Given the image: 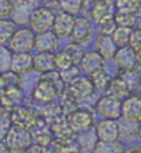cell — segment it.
Wrapping results in <instances>:
<instances>
[{
	"label": "cell",
	"mask_w": 141,
	"mask_h": 153,
	"mask_svg": "<svg viewBox=\"0 0 141 153\" xmlns=\"http://www.w3.org/2000/svg\"><path fill=\"white\" fill-rule=\"evenodd\" d=\"M65 88L66 84L64 82L58 70L43 72L38 84L34 87L33 92H31V99L35 101L37 104L48 105L54 102L58 97H61V94L65 91Z\"/></svg>",
	"instance_id": "6da1fadb"
},
{
	"label": "cell",
	"mask_w": 141,
	"mask_h": 153,
	"mask_svg": "<svg viewBox=\"0 0 141 153\" xmlns=\"http://www.w3.org/2000/svg\"><path fill=\"white\" fill-rule=\"evenodd\" d=\"M6 143L10 152H27V149L34 143L33 132L21 126L11 125L9 135L6 137Z\"/></svg>",
	"instance_id": "7a4b0ae2"
},
{
	"label": "cell",
	"mask_w": 141,
	"mask_h": 153,
	"mask_svg": "<svg viewBox=\"0 0 141 153\" xmlns=\"http://www.w3.org/2000/svg\"><path fill=\"white\" fill-rule=\"evenodd\" d=\"M68 123L69 126L73 129L75 133L82 131H86L89 128H93L95 126V119H96V114L93 108L90 106H79L75 111H72L68 116Z\"/></svg>",
	"instance_id": "3957f363"
},
{
	"label": "cell",
	"mask_w": 141,
	"mask_h": 153,
	"mask_svg": "<svg viewBox=\"0 0 141 153\" xmlns=\"http://www.w3.org/2000/svg\"><path fill=\"white\" fill-rule=\"evenodd\" d=\"M35 34L37 33L30 26L17 28L9 41V48L13 53H30L35 48Z\"/></svg>",
	"instance_id": "277c9868"
},
{
	"label": "cell",
	"mask_w": 141,
	"mask_h": 153,
	"mask_svg": "<svg viewBox=\"0 0 141 153\" xmlns=\"http://www.w3.org/2000/svg\"><path fill=\"white\" fill-rule=\"evenodd\" d=\"M121 104H123V101L120 98L106 92L103 97L99 98L95 109H96V114L102 118L119 119L121 118Z\"/></svg>",
	"instance_id": "5b68a950"
},
{
	"label": "cell",
	"mask_w": 141,
	"mask_h": 153,
	"mask_svg": "<svg viewBox=\"0 0 141 153\" xmlns=\"http://www.w3.org/2000/svg\"><path fill=\"white\" fill-rule=\"evenodd\" d=\"M112 11H116V3L113 0H83L82 13L92 22H98Z\"/></svg>",
	"instance_id": "8992f818"
},
{
	"label": "cell",
	"mask_w": 141,
	"mask_h": 153,
	"mask_svg": "<svg viewBox=\"0 0 141 153\" xmlns=\"http://www.w3.org/2000/svg\"><path fill=\"white\" fill-rule=\"evenodd\" d=\"M11 120H13V125L21 126V128L28 129V131H33L40 125L41 116L38 115L37 111L20 104L17 105L11 112Z\"/></svg>",
	"instance_id": "52a82bcc"
},
{
	"label": "cell",
	"mask_w": 141,
	"mask_h": 153,
	"mask_svg": "<svg viewBox=\"0 0 141 153\" xmlns=\"http://www.w3.org/2000/svg\"><path fill=\"white\" fill-rule=\"evenodd\" d=\"M55 16H57V14L49 9L48 6L35 7V10H34L33 14H31L30 27L33 28L35 33L48 31V30H51V28L54 27Z\"/></svg>",
	"instance_id": "ba28073f"
},
{
	"label": "cell",
	"mask_w": 141,
	"mask_h": 153,
	"mask_svg": "<svg viewBox=\"0 0 141 153\" xmlns=\"http://www.w3.org/2000/svg\"><path fill=\"white\" fill-rule=\"evenodd\" d=\"M66 89L69 91V94L73 98L81 102V101H86L87 98H90L95 94V85L90 76L87 75H81L79 78H76L75 81L66 85Z\"/></svg>",
	"instance_id": "9c48e42d"
},
{
	"label": "cell",
	"mask_w": 141,
	"mask_h": 153,
	"mask_svg": "<svg viewBox=\"0 0 141 153\" xmlns=\"http://www.w3.org/2000/svg\"><path fill=\"white\" fill-rule=\"evenodd\" d=\"M37 4L27 0H13V10L10 13V19L17 26H30L31 14L35 10Z\"/></svg>",
	"instance_id": "30bf717a"
},
{
	"label": "cell",
	"mask_w": 141,
	"mask_h": 153,
	"mask_svg": "<svg viewBox=\"0 0 141 153\" xmlns=\"http://www.w3.org/2000/svg\"><path fill=\"white\" fill-rule=\"evenodd\" d=\"M93 38V26L92 20L87 17H76L73 30L69 36L70 41H75L79 44L89 43Z\"/></svg>",
	"instance_id": "8fae6325"
},
{
	"label": "cell",
	"mask_w": 141,
	"mask_h": 153,
	"mask_svg": "<svg viewBox=\"0 0 141 153\" xmlns=\"http://www.w3.org/2000/svg\"><path fill=\"white\" fill-rule=\"evenodd\" d=\"M104 61H106V58L99 53L98 50H95V51H86V54L83 55L79 67H81L82 72L85 75L92 76L93 74L104 70V65H106Z\"/></svg>",
	"instance_id": "7c38bea8"
},
{
	"label": "cell",
	"mask_w": 141,
	"mask_h": 153,
	"mask_svg": "<svg viewBox=\"0 0 141 153\" xmlns=\"http://www.w3.org/2000/svg\"><path fill=\"white\" fill-rule=\"evenodd\" d=\"M121 118L131 122H141V95L131 94L121 104Z\"/></svg>",
	"instance_id": "4fadbf2b"
},
{
	"label": "cell",
	"mask_w": 141,
	"mask_h": 153,
	"mask_svg": "<svg viewBox=\"0 0 141 153\" xmlns=\"http://www.w3.org/2000/svg\"><path fill=\"white\" fill-rule=\"evenodd\" d=\"M113 60L119 70H134V68H138L137 51L134 48H131L130 45L120 47Z\"/></svg>",
	"instance_id": "5bb4252c"
},
{
	"label": "cell",
	"mask_w": 141,
	"mask_h": 153,
	"mask_svg": "<svg viewBox=\"0 0 141 153\" xmlns=\"http://www.w3.org/2000/svg\"><path fill=\"white\" fill-rule=\"evenodd\" d=\"M59 48V36L55 31L35 34V50L38 53H57Z\"/></svg>",
	"instance_id": "9a60e30c"
},
{
	"label": "cell",
	"mask_w": 141,
	"mask_h": 153,
	"mask_svg": "<svg viewBox=\"0 0 141 153\" xmlns=\"http://www.w3.org/2000/svg\"><path fill=\"white\" fill-rule=\"evenodd\" d=\"M96 132H98L99 140H116L120 139L119 136V120L103 118L96 123Z\"/></svg>",
	"instance_id": "2e32d148"
},
{
	"label": "cell",
	"mask_w": 141,
	"mask_h": 153,
	"mask_svg": "<svg viewBox=\"0 0 141 153\" xmlns=\"http://www.w3.org/2000/svg\"><path fill=\"white\" fill-rule=\"evenodd\" d=\"M75 26V17L70 13L66 11H59L57 16H55V22H54V30L55 33L58 34L62 38H69L72 30Z\"/></svg>",
	"instance_id": "e0dca14e"
},
{
	"label": "cell",
	"mask_w": 141,
	"mask_h": 153,
	"mask_svg": "<svg viewBox=\"0 0 141 153\" xmlns=\"http://www.w3.org/2000/svg\"><path fill=\"white\" fill-rule=\"evenodd\" d=\"M34 70V55L30 53H14L11 71L18 75H27Z\"/></svg>",
	"instance_id": "ac0fdd59"
},
{
	"label": "cell",
	"mask_w": 141,
	"mask_h": 153,
	"mask_svg": "<svg viewBox=\"0 0 141 153\" xmlns=\"http://www.w3.org/2000/svg\"><path fill=\"white\" fill-rule=\"evenodd\" d=\"M75 140L81 150H83V152H95L96 145H98V142H99V136H98V132H96V128L93 126V128H89L86 131L78 132L75 136Z\"/></svg>",
	"instance_id": "d6986e66"
},
{
	"label": "cell",
	"mask_w": 141,
	"mask_h": 153,
	"mask_svg": "<svg viewBox=\"0 0 141 153\" xmlns=\"http://www.w3.org/2000/svg\"><path fill=\"white\" fill-rule=\"evenodd\" d=\"M95 48L98 50L106 60H113L116 53H117V50H119V47H117V44L114 43L112 36L99 33L98 38L95 41Z\"/></svg>",
	"instance_id": "ffe728a7"
},
{
	"label": "cell",
	"mask_w": 141,
	"mask_h": 153,
	"mask_svg": "<svg viewBox=\"0 0 141 153\" xmlns=\"http://www.w3.org/2000/svg\"><path fill=\"white\" fill-rule=\"evenodd\" d=\"M117 75L124 81L131 94H138L141 91V71L140 70H119Z\"/></svg>",
	"instance_id": "44dd1931"
},
{
	"label": "cell",
	"mask_w": 141,
	"mask_h": 153,
	"mask_svg": "<svg viewBox=\"0 0 141 153\" xmlns=\"http://www.w3.org/2000/svg\"><path fill=\"white\" fill-rule=\"evenodd\" d=\"M52 70H57L55 53H37L34 55V71L43 74Z\"/></svg>",
	"instance_id": "7402d4cb"
},
{
	"label": "cell",
	"mask_w": 141,
	"mask_h": 153,
	"mask_svg": "<svg viewBox=\"0 0 141 153\" xmlns=\"http://www.w3.org/2000/svg\"><path fill=\"white\" fill-rule=\"evenodd\" d=\"M119 136L126 142H133L138 137V122H131L124 118H119Z\"/></svg>",
	"instance_id": "603a6c76"
},
{
	"label": "cell",
	"mask_w": 141,
	"mask_h": 153,
	"mask_svg": "<svg viewBox=\"0 0 141 153\" xmlns=\"http://www.w3.org/2000/svg\"><path fill=\"white\" fill-rule=\"evenodd\" d=\"M49 149L55 150V152H76V150H81L75 140V137H58V136L54 137V140L49 145Z\"/></svg>",
	"instance_id": "cb8c5ba5"
},
{
	"label": "cell",
	"mask_w": 141,
	"mask_h": 153,
	"mask_svg": "<svg viewBox=\"0 0 141 153\" xmlns=\"http://www.w3.org/2000/svg\"><path fill=\"white\" fill-rule=\"evenodd\" d=\"M95 152L98 153H120L126 152L124 143H121L119 139L116 140H99L96 145Z\"/></svg>",
	"instance_id": "d4e9b609"
},
{
	"label": "cell",
	"mask_w": 141,
	"mask_h": 153,
	"mask_svg": "<svg viewBox=\"0 0 141 153\" xmlns=\"http://www.w3.org/2000/svg\"><path fill=\"white\" fill-rule=\"evenodd\" d=\"M107 94H112L114 97L120 98L121 101L126 99L129 95H131V92L129 91L127 85H126L124 81H123L119 75H116L113 79H112V84H110V87H109V89H107Z\"/></svg>",
	"instance_id": "484cf974"
},
{
	"label": "cell",
	"mask_w": 141,
	"mask_h": 153,
	"mask_svg": "<svg viewBox=\"0 0 141 153\" xmlns=\"http://www.w3.org/2000/svg\"><path fill=\"white\" fill-rule=\"evenodd\" d=\"M134 27H129V26H117V28L114 30V33L112 34L114 43L117 44V47H124L130 44V38L133 34Z\"/></svg>",
	"instance_id": "4316f807"
},
{
	"label": "cell",
	"mask_w": 141,
	"mask_h": 153,
	"mask_svg": "<svg viewBox=\"0 0 141 153\" xmlns=\"http://www.w3.org/2000/svg\"><path fill=\"white\" fill-rule=\"evenodd\" d=\"M96 23H98V28H99V33L100 34L112 36V34L114 33V30L117 28V22H116V17H114V11L103 16Z\"/></svg>",
	"instance_id": "83f0119b"
},
{
	"label": "cell",
	"mask_w": 141,
	"mask_h": 153,
	"mask_svg": "<svg viewBox=\"0 0 141 153\" xmlns=\"http://www.w3.org/2000/svg\"><path fill=\"white\" fill-rule=\"evenodd\" d=\"M17 24L13 20L7 19H0V44H6L10 41L13 34L16 33Z\"/></svg>",
	"instance_id": "f1b7e54d"
},
{
	"label": "cell",
	"mask_w": 141,
	"mask_h": 153,
	"mask_svg": "<svg viewBox=\"0 0 141 153\" xmlns=\"http://www.w3.org/2000/svg\"><path fill=\"white\" fill-rule=\"evenodd\" d=\"M90 78H92V81H93L95 89L99 91V92H107L109 87H110V84H112V79H113L104 70L93 74Z\"/></svg>",
	"instance_id": "f546056e"
},
{
	"label": "cell",
	"mask_w": 141,
	"mask_h": 153,
	"mask_svg": "<svg viewBox=\"0 0 141 153\" xmlns=\"http://www.w3.org/2000/svg\"><path fill=\"white\" fill-rule=\"evenodd\" d=\"M64 50H65L66 53L72 57V60H73V62H75V65H79L82 58H83V55L86 54V50H85V47H83V44L75 43V41L68 43L65 47H64Z\"/></svg>",
	"instance_id": "4dcf8cb0"
},
{
	"label": "cell",
	"mask_w": 141,
	"mask_h": 153,
	"mask_svg": "<svg viewBox=\"0 0 141 153\" xmlns=\"http://www.w3.org/2000/svg\"><path fill=\"white\" fill-rule=\"evenodd\" d=\"M13 51L6 47L4 44H0V74L11 71V62H13Z\"/></svg>",
	"instance_id": "1f68e13d"
},
{
	"label": "cell",
	"mask_w": 141,
	"mask_h": 153,
	"mask_svg": "<svg viewBox=\"0 0 141 153\" xmlns=\"http://www.w3.org/2000/svg\"><path fill=\"white\" fill-rule=\"evenodd\" d=\"M114 17L117 26H129V27H136L137 16L134 13L130 11H123V10H116L114 11Z\"/></svg>",
	"instance_id": "d6a6232c"
},
{
	"label": "cell",
	"mask_w": 141,
	"mask_h": 153,
	"mask_svg": "<svg viewBox=\"0 0 141 153\" xmlns=\"http://www.w3.org/2000/svg\"><path fill=\"white\" fill-rule=\"evenodd\" d=\"M61 6V10L70 13V14H78L82 11V6H83V0H58Z\"/></svg>",
	"instance_id": "836d02e7"
},
{
	"label": "cell",
	"mask_w": 141,
	"mask_h": 153,
	"mask_svg": "<svg viewBox=\"0 0 141 153\" xmlns=\"http://www.w3.org/2000/svg\"><path fill=\"white\" fill-rule=\"evenodd\" d=\"M58 71H59L64 82H65L66 85H69V84H72V82L75 81L76 78L81 76L82 70L79 65H70L68 68H65V70H58Z\"/></svg>",
	"instance_id": "e575fe53"
},
{
	"label": "cell",
	"mask_w": 141,
	"mask_h": 153,
	"mask_svg": "<svg viewBox=\"0 0 141 153\" xmlns=\"http://www.w3.org/2000/svg\"><path fill=\"white\" fill-rule=\"evenodd\" d=\"M55 64H57V70H65L70 65H75L72 57L64 48L55 53Z\"/></svg>",
	"instance_id": "d590c367"
},
{
	"label": "cell",
	"mask_w": 141,
	"mask_h": 153,
	"mask_svg": "<svg viewBox=\"0 0 141 153\" xmlns=\"http://www.w3.org/2000/svg\"><path fill=\"white\" fill-rule=\"evenodd\" d=\"M141 0H116V10L130 11L136 14L140 9Z\"/></svg>",
	"instance_id": "8d00e7d4"
},
{
	"label": "cell",
	"mask_w": 141,
	"mask_h": 153,
	"mask_svg": "<svg viewBox=\"0 0 141 153\" xmlns=\"http://www.w3.org/2000/svg\"><path fill=\"white\" fill-rule=\"evenodd\" d=\"M13 120H11V114H3L0 115V140H6L9 135Z\"/></svg>",
	"instance_id": "74e56055"
},
{
	"label": "cell",
	"mask_w": 141,
	"mask_h": 153,
	"mask_svg": "<svg viewBox=\"0 0 141 153\" xmlns=\"http://www.w3.org/2000/svg\"><path fill=\"white\" fill-rule=\"evenodd\" d=\"M130 45L131 48H134L136 51H140L141 50V28H134L133 30V34H131L130 38Z\"/></svg>",
	"instance_id": "f35d334b"
},
{
	"label": "cell",
	"mask_w": 141,
	"mask_h": 153,
	"mask_svg": "<svg viewBox=\"0 0 141 153\" xmlns=\"http://www.w3.org/2000/svg\"><path fill=\"white\" fill-rule=\"evenodd\" d=\"M11 10H13V1L11 0H0V19L10 17Z\"/></svg>",
	"instance_id": "ab89813d"
},
{
	"label": "cell",
	"mask_w": 141,
	"mask_h": 153,
	"mask_svg": "<svg viewBox=\"0 0 141 153\" xmlns=\"http://www.w3.org/2000/svg\"><path fill=\"white\" fill-rule=\"evenodd\" d=\"M48 150H51L49 146H44V145H40V143H35V142L27 149L28 153H44V152H48Z\"/></svg>",
	"instance_id": "60d3db41"
},
{
	"label": "cell",
	"mask_w": 141,
	"mask_h": 153,
	"mask_svg": "<svg viewBox=\"0 0 141 153\" xmlns=\"http://www.w3.org/2000/svg\"><path fill=\"white\" fill-rule=\"evenodd\" d=\"M0 152H1V153L10 152V149H9V146H7L6 140H0Z\"/></svg>",
	"instance_id": "b9f144b4"
},
{
	"label": "cell",
	"mask_w": 141,
	"mask_h": 153,
	"mask_svg": "<svg viewBox=\"0 0 141 153\" xmlns=\"http://www.w3.org/2000/svg\"><path fill=\"white\" fill-rule=\"evenodd\" d=\"M3 114H10V112L6 109L4 102H3V98H1V95H0V115H3Z\"/></svg>",
	"instance_id": "7bdbcfd3"
},
{
	"label": "cell",
	"mask_w": 141,
	"mask_h": 153,
	"mask_svg": "<svg viewBox=\"0 0 141 153\" xmlns=\"http://www.w3.org/2000/svg\"><path fill=\"white\" fill-rule=\"evenodd\" d=\"M126 152H141V146H130V148H126Z\"/></svg>",
	"instance_id": "ee69618b"
},
{
	"label": "cell",
	"mask_w": 141,
	"mask_h": 153,
	"mask_svg": "<svg viewBox=\"0 0 141 153\" xmlns=\"http://www.w3.org/2000/svg\"><path fill=\"white\" fill-rule=\"evenodd\" d=\"M137 61H138V68H141V50L137 51Z\"/></svg>",
	"instance_id": "f6af8a7d"
},
{
	"label": "cell",
	"mask_w": 141,
	"mask_h": 153,
	"mask_svg": "<svg viewBox=\"0 0 141 153\" xmlns=\"http://www.w3.org/2000/svg\"><path fill=\"white\" fill-rule=\"evenodd\" d=\"M136 27L137 28H141V16H138L137 17V23H136ZM134 27V28H136Z\"/></svg>",
	"instance_id": "bcb514c9"
},
{
	"label": "cell",
	"mask_w": 141,
	"mask_h": 153,
	"mask_svg": "<svg viewBox=\"0 0 141 153\" xmlns=\"http://www.w3.org/2000/svg\"><path fill=\"white\" fill-rule=\"evenodd\" d=\"M138 139L141 140V122H140V128H138Z\"/></svg>",
	"instance_id": "7dc6e473"
},
{
	"label": "cell",
	"mask_w": 141,
	"mask_h": 153,
	"mask_svg": "<svg viewBox=\"0 0 141 153\" xmlns=\"http://www.w3.org/2000/svg\"><path fill=\"white\" fill-rule=\"evenodd\" d=\"M27 1H31V3H34V4H38V0H27Z\"/></svg>",
	"instance_id": "c3c4849f"
},
{
	"label": "cell",
	"mask_w": 141,
	"mask_h": 153,
	"mask_svg": "<svg viewBox=\"0 0 141 153\" xmlns=\"http://www.w3.org/2000/svg\"><path fill=\"white\" fill-rule=\"evenodd\" d=\"M113 1H114V3H116V0H113Z\"/></svg>",
	"instance_id": "681fc988"
}]
</instances>
